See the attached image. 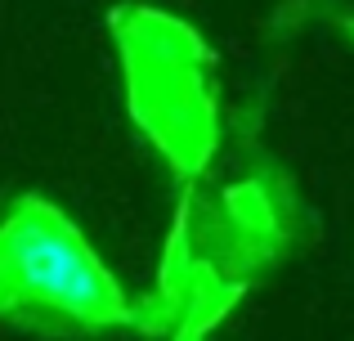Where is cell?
<instances>
[{
  "label": "cell",
  "instance_id": "6da1fadb",
  "mask_svg": "<svg viewBox=\"0 0 354 341\" xmlns=\"http://www.w3.org/2000/svg\"><path fill=\"white\" fill-rule=\"evenodd\" d=\"M0 297L86 328L130 319L113 274L99 265L68 216L41 198H27L0 225Z\"/></svg>",
  "mask_w": 354,
  "mask_h": 341
},
{
  "label": "cell",
  "instance_id": "7a4b0ae2",
  "mask_svg": "<svg viewBox=\"0 0 354 341\" xmlns=\"http://www.w3.org/2000/svg\"><path fill=\"white\" fill-rule=\"evenodd\" d=\"M350 36H354V27H350Z\"/></svg>",
  "mask_w": 354,
  "mask_h": 341
}]
</instances>
